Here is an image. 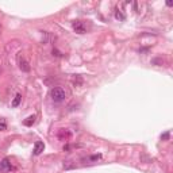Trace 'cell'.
Returning <instances> with one entry per match:
<instances>
[{"label":"cell","instance_id":"cell-2","mask_svg":"<svg viewBox=\"0 0 173 173\" xmlns=\"http://www.w3.org/2000/svg\"><path fill=\"white\" fill-rule=\"evenodd\" d=\"M72 26H73V30L77 33V34H85L86 31V27H85V23L81 20H74L73 23H72Z\"/></svg>","mask_w":173,"mask_h":173},{"label":"cell","instance_id":"cell-6","mask_svg":"<svg viewBox=\"0 0 173 173\" xmlns=\"http://www.w3.org/2000/svg\"><path fill=\"white\" fill-rule=\"evenodd\" d=\"M20 102H22V95L16 93V96L14 97V100H12V107H18V105L20 104Z\"/></svg>","mask_w":173,"mask_h":173},{"label":"cell","instance_id":"cell-5","mask_svg":"<svg viewBox=\"0 0 173 173\" xmlns=\"http://www.w3.org/2000/svg\"><path fill=\"white\" fill-rule=\"evenodd\" d=\"M19 68H20L23 72H30L29 62H27L24 58H19Z\"/></svg>","mask_w":173,"mask_h":173},{"label":"cell","instance_id":"cell-7","mask_svg":"<svg viewBox=\"0 0 173 173\" xmlns=\"http://www.w3.org/2000/svg\"><path fill=\"white\" fill-rule=\"evenodd\" d=\"M115 18L118 19V20H124L126 19V15H124L123 12H122L119 8H116V12H115Z\"/></svg>","mask_w":173,"mask_h":173},{"label":"cell","instance_id":"cell-9","mask_svg":"<svg viewBox=\"0 0 173 173\" xmlns=\"http://www.w3.org/2000/svg\"><path fill=\"white\" fill-rule=\"evenodd\" d=\"M4 130H7V124L4 122H0V131H4Z\"/></svg>","mask_w":173,"mask_h":173},{"label":"cell","instance_id":"cell-3","mask_svg":"<svg viewBox=\"0 0 173 173\" xmlns=\"http://www.w3.org/2000/svg\"><path fill=\"white\" fill-rule=\"evenodd\" d=\"M12 169V165H11V161L8 158H3L0 161V172H10Z\"/></svg>","mask_w":173,"mask_h":173},{"label":"cell","instance_id":"cell-10","mask_svg":"<svg viewBox=\"0 0 173 173\" xmlns=\"http://www.w3.org/2000/svg\"><path fill=\"white\" fill-rule=\"evenodd\" d=\"M161 139H169V133H165L161 135Z\"/></svg>","mask_w":173,"mask_h":173},{"label":"cell","instance_id":"cell-1","mask_svg":"<svg viewBox=\"0 0 173 173\" xmlns=\"http://www.w3.org/2000/svg\"><path fill=\"white\" fill-rule=\"evenodd\" d=\"M50 97H52L53 102L61 103V102H64V100H65L66 92L64 91V88H61V86H54V88L50 91Z\"/></svg>","mask_w":173,"mask_h":173},{"label":"cell","instance_id":"cell-8","mask_svg":"<svg viewBox=\"0 0 173 173\" xmlns=\"http://www.w3.org/2000/svg\"><path fill=\"white\" fill-rule=\"evenodd\" d=\"M34 122H35V115H31V116H29V118L23 122V124H24V126H31Z\"/></svg>","mask_w":173,"mask_h":173},{"label":"cell","instance_id":"cell-4","mask_svg":"<svg viewBox=\"0 0 173 173\" xmlns=\"http://www.w3.org/2000/svg\"><path fill=\"white\" fill-rule=\"evenodd\" d=\"M43 149H45V143H43V142L37 141L34 143V150H33V153H34V156H39L41 153L43 152Z\"/></svg>","mask_w":173,"mask_h":173}]
</instances>
